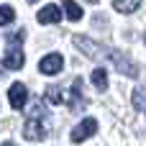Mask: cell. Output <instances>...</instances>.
<instances>
[{
  "instance_id": "52a82bcc",
  "label": "cell",
  "mask_w": 146,
  "mask_h": 146,
  "mask_svg": "<svg viewBox=\"0 0 146 146\" xmlns=\"http://www.w3.org/2000/svg\"><path fill=\"white\" fill-rule=\"evenodd\" d=\"M62 15H64V13H62L56 5H46V8H41V10H38L36 21H38V23H44V26H46V23H59V21H62Z\"/></svg>"
},
{
  "instance_id": "d6986e66",
  "label": "cell",
  "mask_w": 146,
  "mask_h": 146,
  "mask_svg": "<svg viewBox=\"0 0 146 146\" xmlns=\"http://www.w3.org/2000/svg\"><path fill=\"white\" fill-rule=\"evenodd\" d=\"M87 3H98V0H87Z\"/></svg>"
},
{
  "instance_id": "ba28073f",
  "label": "cell",
  "mask_w": 146,
  "mask_h": 146,
  "mask_svg": "<svg viewBox=\"0 0 146 146\" xmlns=\"http://www.w3.org/2000/svg\"><path fill=\"white\" fill-rule=\"evenodd\" d=\"M72 44H74L77 49H82L87 56H100V54H98V51H100V49H98V44H92L90 38H85V36H80V33H77V36H72Z\"/></svg>"
},
{
  "instance_id": "30bf717a",
  "label": "cell",
  "mask_w": 146,
  "mask_h": 146,
  "mask_svg": "<svg viewBox=\"0 0 146 146\" xmlns=\"http://www.w3.org/2000/svg\"><path fill=\"white\" fill-rule=\"evenodd\" d=\"M62 10H64V15H67L69 21H80V18H82V8H80L74 0H64V3H62Z\"/></svg>"
},
{
  "instance_id": "9c48e42d",
  "label": "cell",
  "mask_w": 146,
  "mask_h": 146,
  "mask_svg": "<svg viewBox=\"0 0 146 146\" xmlns=\"http://www.w3.org/2000/svg\"><path fill=\"white\" fill-rule=\"evenodd\" d=\"M113 59H115V67H118L123 74H128V77H136V74H139V69H136L131 62H126V59H123V54H118V51H115V54H113Z\"/></svg>"
},
{
  "instance_id": "4fadbf2b",
  "label": "cell",
  "mask_w": 146,
  "mask_h": 146,
  "mask_svg": "<svg viewBox=\"0 0 146 146\" xmlns=\"http://www.w3.org/2000/svg\"><path fill=\"white\" fill-rule=\"evenodd\" d=\"M13 18H15V10H13L10 5H0V26L13 23Z\"/></svg>"
},
{
  "instance_id": "8fae6325",
  "label": "cell",
  "mask_w": 146,
  "mask_h": 146,
  "mask_svg": "<svg viewBox=\"0 0 146 146\" xmlns=\"http://www.w3.org/2000/svg\"><path fill=\"white\" fill-rule=\"evenodd\" d=\"M92 85L103 92V90H108V72L103 69V67H98L95 72H92Z\"/></svg>"
},
{
  "instance_id": "6da1fadb",
  "label": "cell",
  "mask_w": 146,
  "mask_h": 146,
  "mask_svg": "<svg viewBox=\"0 0 146 146\" xmlns=\"http://www.w3.org/2000/svg\"><path fill=\"white\" fill-rule=\"evenodd\" d=\"M95 131H98V121H95V118H85L80 126H74V128H72L69 139H72V144H82V141H85V139H90Z\"/></svg>"
},
{
  "instance_id": "9a60e30c",
  "label": "cell",
  "mask_w": 146,
  "mask_h": 146,
  "mask_svg": "<svg viewBox=\"0 0 146 146\" xmlns=\"http://www.w3.org/2000/svg\"><path fill=\"white\" fill-rule=\"evenodd\" d=\"M23 38H26V31H23V28H18V31H13V33L8 36V46H21V44H23Z\"/></svg>"
},
{
  "instance_id": "7c38bea8",
  "label": "cell",
  "mask_w": 146,
  "mask_h": 146,
  "mask_svg": "<svg viewBox=\"0 0 146 146\" xmlns=\"http://www.w3.org/2000/svg\"><path fill=\"white\" fill-rule=\"evenodd\" d=\"M139 5H141V0H113V8L118 13H133Z\"/></svg>"
},
{
  "instance_id": "277c9868",
  "label": "cell",
  "mask_w": 146,
  "mask_h": 146,
  "mask_svg": "<svg viewBox=\"0 0 146 146\" xmlns=\"http://www.w3.org/2000/svg\"><path fill=\"white\" fill-rule=\"evenodd\" d=\"M8 100H10V105H13L15 110H21V108L26 105V100H28V90H26V85H23V82H13L10 90H8Z\"/></svg>"
},
{
  "instance_id": "7a4b0ae2",
  "label": "cell",
  "mask_w": 146,
  "mask_h": 146,
  "mask_svg": "<svg viewBox=\"0 0 146 146\" xmlns=\"http://www.w3.org/2000/svg\"><path fill=\"white\" fill-rule=\"evenodd\" d=\"M23 136H26L28 141H41V139L46 136V123H44V118H28L26 126H23Z\"/></svg>"
},
{
  "instance_id": "5bb4252c",
  "label": "cell",
  "mask_w": 146,
  "mask_h": 146,
  "mask_svg": "<svg viewBox=\"0 0 146 146\" xmlns=\"http://www.w3.org/2000/svg\"><path fill=\"white\" fill-rule=\"evenodd\" d=\"M46 100H49L51 105H59V103H64V98H62V90H59V87H49V90H46Z\"/></svg>"
},
{
  "instance_id": "5b68a950",
  "label": "cell",
  "mask_w": 146,
  "mask_h": 146,
  "mask_svg": "<svg viewBox=\"0 0 146 146\" xmlns=\"http://www.w3.org/2000/svg\"><path fill=\"white\" fill-rule=\"evenodd\" d=\"M23 62H26V56H23V49H21V46H8V49H5L3 64H5L8 69H21Z\"/></svg>"
},
{
  "instance_id": "8992f818",
  "label": "cell",
  "mask_w": 146,
  "mask_h": 146,
  "mask_svg": "<svg viewBox=\"0 0 146 146\" xmlns=\"http://www.w3.org/2000/svg\"><path fill=\"white\" fill-rule=\"evenodd\" d=\"M82 80H74L72 82V90H69V95L64 98V103L69 105V110H80L82 105H85V100H82Z\"/></svg>"
},
{
  "instance_id": "3957f363",
  "label": "cell",
  "mask_w": 146,
  "mask_h": 146,
  "mask_svg": "<svg viewBox=\"0 0 146 146\" xmlns=\"http://www.w3.org/2000/svg\"><path fill=\"white\" fill-rule=\"evenodd\" d=\"M62 67H64L62 54H46V56L38 62V72H41V74H59Z\"/></svg>"
},
{
  "instance_id": "e0dca14e",
  "label": "cell",
  "mask_w": 146,
  "mask_h": 146,
  "mask_svg": "<svg viewBox=\"0 0 146 146\" xmlns=\"http://www.w3.org/2000/svg\"><path fill=\"white\" fill-rule=\"evenodd\" d=\"M3 146H15V144H10V141H5V144H3Z\"/></svg>"
},
{
  "instance_id": "ac0fdd59",
  "label": "cell",
  "mask_w": 146,
  "mask_h": 146,
  "mask_svg": "<svg viewBox=\"0 0 146 146\" xmlns=\"http://www.w3.org/2000/svg\"><path fill=\"white\" fill-rule=\"evenodd\" d=\"M26 3H28V5H31V3H38V0H26Z\"/></svg>"
},
{
  "instance_id": "2e32d148",
  "label": "cell",
  "mask_w": 146,
  "mask_h": 146,
  "mask_svg": "<svg viewBox=\"0 0 146 146\" xmlns=\"http://www.w3.org/2000/svg\"><path fill=\"white\" fill-rule=\"evenodd\" d=\"M144 100H146V92L144 90H136L133 92V108H144Z\"/></svg>"
}]
</instances>
